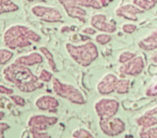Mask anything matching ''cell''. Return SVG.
Instances as JSON below:
<instances>
[{"label": "cell", "instance_id": "cell-1", "mask_svg": "<svg viewBox=\"0 0 157 138\" xmlns=\"http://www.w3.org/2000/svg\"><path fill=\"white\" fill-rule=\"evenodd\" d=\"M4 76L6 80L15 84L16 87L23 92H32L41 87L37 77H35L29 70L25 68H17L16 66L6 68Z\"/></svg>", "mask_w": 157, "mask_h": 138}, {"label": "cell", "instance_id": "cell-2", "mask_svg": "<svg viewBox=\"0 0 157 138\" xmlns=\"http://www.w3.org/2000/svg\"><path fill=\"white\" fill-rule=\"evenodd\" d=\"M66 50L72 59L84 67L89 66L99 56L98 47L92 41H87L81 45L68 43L66 44Z\"/></svg>", "mask_w": 157, "mask_h": 138}, {"label": "cell", "instance_id": "cell-3", "mask_svg": "<svg viewBox=\"0 0 157 138\" xmlns=\"http://www.w3.org/2000/svg\"><path fill=\"white\" fill-rule=\"evenodd\" d=\"M52 89L58 96L66 99L72 103L78 105H83L86 103V98L84 94L76 87L71 84L61 82L58 78H53Z\"/></svg>", "mask_w": 157, "mask_h": 138}, {"label": "cell", "instance_id": "cell-4", "mask_svg": "<svg viewBox=\"0 0 157 138\" xmlns=\"http://www.w3.org/2000/svg\"><path fill=\"white\" fill-rule=\"evenodd\" d=\"M94 110L99 120L114 117L120 110V102L112 98H101L94 104Z\"/></svg>", "mask_w": 157, "mask_h": 138}, {"label": "cell", "instance_id": "cell-5", "mask_svg": "<svg viewBox=\"0 0 157 138\" xmlns=\"http://www.w3.org/2000/svg\"><path fill=\"white\" fill-rule=\"evenodd\" d=\"M100 131L109 137H115L123 134L126 130L125 122L119 117H111L109 119L99 120Z\"/></svg>", "mask_w": 157, "mask_h": 138}, {"label": "cell", "instance_id": "cell-6", "mask_svg": "<svg viewBox=\"0 0 157 138\" xmlns=\"http://www.w3.org/2000/svg\"><path fill=\"white\" fill-rule=\"evenodd\" d=\"M58 123V118L55 116H47L43 114L32 115L28 121V126L29 131L45 132L50 127Z\"/></svg>", "mask_w": 157, "mask_h": 138}, {"label": "cell", "instance_id": "cell-7", "mask_svg": "<svg viewBox=\"0 0 157 138\" xmlns=\"http://www.w3.org/2000/svg\"><path fill=\"white\" fill-rule=\"evenodd\" d=\"M145 68V63L142 56H135L131 61L122 64L121 66L119 68L120 74L124 76H130V77H136L143 73V71Z\"/></svg>", "mask_w": 157, "mask_h": 138}, {"label": "cell", "instance_id": "cell-8", "mask_svg": "<svg viewBox=\"0 0 157 138\" xmlns=\"http://www.w3.org/2000/svg\"><path fill=\"white\" fill-rule=\"evenodd\" d=\"M91 26L98 30L106 33H114L117 30L116 23L113 20H109L104 14H94L90 19Z\"/></svg>", "mask_w": 157, "mask_h": 138}, {"label": "cell", "instance_id": "cell-9", "mask_svg": "<svg viewBox=\"0 0 157 138\" xmlns=\"http://www.w3.org/2000/svg\"><path fill=\"white\" fill-rule=\"evenodd\" d=\"M119 77L112 73L106 74L102 77V78L98 81L97 85V90L100 95L106 96L109 95L116 90V87L119 81Z\"/></svg>", "mask_w": 157, "mask_h": 138}, {"label": "cell", "instance_id": "cell-10", "mask_svg": "<svg viewBox=\"0 0 157 138\" xmlns=\"http://www.w3.org/2000/svg\"><path fill=\"white\" fill-rule=\"evenodd\" d=\"M144 11L135 6L134 4H125L122 6H120L116 10L115 13L117 16L124 18L131 21H137L138 20V15L144 13Z\"/></svg>", "mask_w": 157, "mask_h": 138}, {"label": "cell", "instance_id": "cell-11", "mask_svg": "<svg viewBox=\"0 0 157 138\" xmlns=\"http://www.w3.org/2000/svg\"><path fill=\"white\" fill-rule=\"evenodd\" d=\"M35 105L41 111H47L51 112H56L59 107V101L52 96L43 95L37 99Z\"/></svg>", "mask_w": 157, "mask_h": 138}, {"label": "cell", "instance_id": "cell-12", "mask_svg": "<svg viewBox=\"0 0 157 138\" xmlns=\"http://www.w3.org/2000/svg\"><path fill=\"white\" fill-rule=\"evenodd\" d=\"M64 7L71 6H85V7H91L94 9H100L102 7L100 2L98 0H60Z\"/></svg>", "mask_w": 157, "mask_h": 138}, {"label": "cell", "instance_id": "cell-13", "mask_svg": "<svg viewBox=\"0 0 157 138\" xmlns=\"http://www.w3.org/2000/svg\"><path fill=\"white\" fill-rule=\"evenodd\" d=\"M136 124L141 128H148L157 125V117L155 114H151L145 112L144 114L139 116L136 120Z\"/></svg>", "mask_w": 157, "mask_h": 138}, {"label": "cell", "instance_id": "cell-14", "mask_svg": "<svg viewBox=\"0 0 157 138\" xmlns=\"http://www.w3.org/2000/svg\"><path fill=\"white\" fill-rule=\"evenodd\" d=\"M139 47L144 51H154L157 49V32L154 30L150 35L141 40L138 43Z\"/></svg>", "mask_w": 157, "mask_h": 138}, {"label": "cell", "instance_id": "cell-15", "mask_svg": "<svg viewBox=\"0 0 157 138\" xmlns=\"http://www.w3.org/2000/svg\"><path fill=\"white\" fill-rule=\"evenodd\" d=\"M67 14L72 17V18H78L79 20L86 22V11L82 8L81 6H66L64 7Z\"/></svg>", "mask_w": 157, "mask_h": 138}, {"label": "cell", "instance_id": "cell-16", "mask_svg": "<svg viewBox=\"0 0 157 138\" xmlns=\"http://www.w3.org/2000/svg\"><path fill=\"white\" fill-rule=\"evenodd\" d=\"M130 87H131V81L129 79H125V78L119 79L115 92L120 95L127 94L130 90Z\"/></svg>", "mask_w": 157, "mask_h": 138}, {"label": "cell", "instance_id": "cell-17", "mask_svg": "<svg viewBox=\"0 0 157 138\" xmlns=\"http://www.w3.org/2000/svg\"><path fill=\"white\" fill-rule=\"evenodd\" d=\"M132 2L144 11L150 10L157 5V0H132Z\"/></svg>", "mask_w": 157, "mask_h": 138}, {"label": "cell", "instance_id": "cell-18", "mask_svg": "<svg viewBox=\"0 0 157 138\" xmlns=\"http://www.w3.org/2000/svg\"><path fill=\"white\" fill-rule=\"evenodd\" d=\"M138 135L140 138H157V127L152 126L148 128H141Z\"/></svg>", "mask_w": 157, "mask_h": 138}, {"label": "cell", "instance_id": "cell-19", "mask_svg": "<svg viewBox=\"0 0 157 138\" xmlns=\"http://www.w3.org/2000/svg\"><path fill=\"white\" fill-rule=\"evenodd\" d=\"M72 136L74 138H96L93 134H91L88 130L85 128H77L74 130L72 133Z\"/></svg>", "mask_w": 157, "mask_h": 138}, {"label": "cell", "instance_id": "cell-20", "mask_svg": "<svg viewBox=\"0 0 157 138\" xmlns=\"http://www.w3.org/2000/svg\"><path fill=\"white\" fill-rule=\"evenodd\" d=\"M111 39H112V37L109 33H106V32L98 34L96 36V38H95L96 41L98 44H100V45H106V44H108L111 41Z\"/></svg>", "mask_w": 157, "mask_h": 138}, {"label": "cell", "instance_id": "cell-21", "mask_svg": "<svg viewBox=\"0 0 157 138\" xmlns=\"http://www.w3.org/2000/svg\"><path fill=\"white\" fill-rule=\"evenodd\" d=\"M135 56H136V54L134 53H132V52H123L119 56V62L122 65V64H125V63L131 61Z\"/></svg>", "mask_w": 157, "mask_h": 138}, {"label": "cell", "instance_id": "cell-22", "mask_svg": "<svg viewBox=\"0 0 157 138\" xmlns=\"http://www.w3.org/2000/svg\"><path fill=\"white\" fill-rule=\"evenodd\" d=\"M145 95L147 97H156L157 96V80L154 81L145 90Z\"/></svg>", "mask_w": 157, "mask_h": 138}, {"label": "cell", "instance_id": "cell-23", "mask_svg": "<svg viewBox=\"0 0 157 138\" xmlns=\"http://www.w3.org/2000/svg\"><path fill=\"white\" fill-rule=\"evenodd\" d=\"M121 29H122L123 32L128 33V34H132L136 30L137 26L135 24H132V23H125L122 25Z\"/></svg>", "mask_w": 157, "mask_h": 138}, {"label": "cell", "instance_id": "cell-24", "mask_svg": "<svg viewBox=\"0 0 157 138\" xmlns=\"http://www.w3.org/2000/svg\"><path fill=\"white\" fill-rule=\"evenodd\" d=\"M32 138H52V136L46 132H38V131H29Z\"/></svg>", "mask_w": 157, "mask_h": 138}, {"label": "cell", "instance_id": "cell-25", "mask_svg": "<svg viewBox=\"0 0 157 138\" xmlns=\"http://www.w3.org/2000/svg\"><path fill=\"white\" fill-rule=\"evenodd\" d=\"M52 77V74H51L49 71H47V70H42V72H41L40 75V79L42 80V81H44V82H49V81H51Z\"/></svg>", "mask_w": 157, "mask_h": 138}, {"label": "cell", "instance_id": "cell-26", "mask_svg": "<svg viewBox=\"0 0 157 138\" xmlns=\"http://www.w3.org/2000/svg\"><path fill=\"white\" fill-rule=\"evenodd\" d=\"M10 128V125L7 123L0 122V138H5V132L7 131Z\"/></svg>", "mask_w": 157, "mask_h": 138}, {"label": "cell", "instance_id": "cell-27", "mask_svg": "<svg viewBox=\"0 0 157 138\" xmlns=\"http://www.w3.org/2000/svg\"><path fill=\"white\" fill-rule=\"evenodd\" d=\"M12 100L14 101V102L18 105V106H24L25 105V101L24 100L21 98V97H18V96H13L12 97Z\"/></svg>", "mask_w": 157, "mask_h": 138}, {"label": "cell", "instance_id": "cell-28", "mask_svg": "<svg viewBox=\"0 0 157 138\" xmlns=\"http://www.w3.org/2000/svg\"><path fill=\"white\" fill-rule=\"evenodd\" d=\"M83 32L86 33V34H91V35H93V34H96L97 30L95 28H93V27H87V28H86V29L83 30Z\"/></svg>", "mask_w": 157, "mask_h": 138}, {"label": "cell", "instance_id": "cell-29", "mask_svg": "<svg viewBox=\"0 0 157 138\" xmlns=\"http://www.w3.org/2000/svg\"><path fill=\"white\" fill-rule=\"evenodd\" d=\"M0 93H2V94H12L13 93V90L11 89H9V88H6V87H4V86H0Z\"/></svg>", "mask_w": 157, "mask_h": 138}, {"label": "cell", "instance_id": "cell-30", "mask_svg": "<svg viewBox=\"0 0 157 138\" xmlns=\"http://www.w3.org/2000/svg\"><path fill=\"white\" fill-rule=\"evenodd\" d=\"M147 112H149V113H151V114H155V115H157V106L155 107H154L153 109H151V110H148V111H146Z\"/></svg>", "mask_w": 157, "mask_h": 138}, {"label": "cell", "instance_id": "cell-31", "mask_svg": "<svg viewBox=\"0 0 157 138\" xmlns=\"http://www.w3.org/2000/svg\"><path fill=\"white\" fill-rule=\"evenodd\" d=\"M152 61H153L154 63L157 64V53H155V54L152 56Z\"/></svg>", "mask_w": 157, "mask_h": 138}, {"label": "cell", "instance_id": "cell-32", "mask_svg": "<svg viewBox=\"0 0 157 138\" xmlns=\"http://www.w3.org/2000/svg\"><path fill=\"white\" fill-rule=\"evenodd\" d=\"M4 116H5V112H3L0 111V121L4 118Z\"/></svg>", "mask_w": 157, "mask_h": 138}, {"label": "cell", "instance_id": "cell-33", "mask_svg": "<svg viewBox=\"0 0 157 138\" xmlns=\"http://www.w3.org/2000/svg\"><path fill=\"white\" fill-rule=\"evenodd\" d=\"M155 31H156V32H157V29H155Z\"/></svg>", "mask_w": 157, "mask_h": 138}]
</instances>
